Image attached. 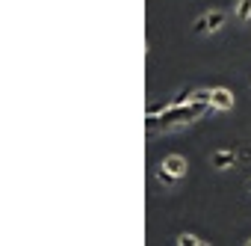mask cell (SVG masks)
<instances>
[{"instance_id": "obj_5", "label": "cell", "mask_w": 251, "mask_h": 246, "mask_svg": "<svg viewBox=\"0 0 251 246\" xmlns=\"http://www.w3.org/2000/svg\"><path fill=\"white\" fill-rule=\"evenodd\" d=\"M225 21H227V12H225V9H213V12L207 15V30H210V33H216Z\"/></svg>"}, {"instance_id": "obj_10", "label": "cell", "mask_w": 251, "mask_h": 246, "mask_svg": "<svg viewBox=\"0 0 251 246\" xmlns=\"http://www.w3.org/2000/svg\"><path fill=\"white\" fill-rule=\"evenodd\" d=\"M242 243H245V246H251V237H248V240H242Z\"/></svg>"}, {"instance_id": "obj_9", "label": "cell", "mask_w": 251, "mask_h": 246, "mask_svg": "<svg viewBox=\"0 0 251 246\" xmlns=\"http://www.w3.org/2000/svg\"><path fill=\"white\" fill-rule=\"evenodd\" d=\"M192 33H195V36H198V33H207V15H201V18L192 24Z\"/></svg>"}, {"instance_id": "obj_1", "label": "cell", "mask_w": 251, "mask_h": 246, "mask_svg": "<svg viewBox=\"0 0 251 246\" xmlns=\"http://www.w3.org/2000/svg\"><path fill=\"white\" fill-rule=\"evenodd\" d=\"M207 110V104L204 101H186V107L183 104H172V107H166L163 110V116H148V131H157V128H169V125H175V122H189V119H198L201 113Z\"/></svg>"}, {"instance_id": "obj_6", "label": "cell", "mask_w": 251, "mask_h": 246, "mask_svg": "<svg viewBox=\"0 0 251 246\" xmlns=\"http://www.w3.org/2000/svg\"><path fill=\"white\" fill-rule=\"evenodd\" d=\"M157 178H160V181H163L166 187H175V184H177V175H175V172H172L169 166H163V163L157 166Z\"/></svg>"}, {"instance_id": "obj_8", "label": "cell", "mask_w": 251, "mask_h": 246, "mask_svg": "<svg viewBox=\"0 0 251 246\" xmlns=\"http://www.w3.org/2000/svg\"><path fill=\"white\" fill-rule=\"evenodd\" d=\"M175 243H180V246H201L204 240L201 237H195V234H177V240Z\"/></svg>"}, {"instance_id": "obj_7", "label": "cell", "mask_w": 251, "mask_h": 246, "mask_svg": "<svg viewBox=\"0 0 251 246\" xmlns=\"http://www.w3.org/2000/svg\"><path fill=\"white\" fill-rule=\"evenodd\" d=\"M248 18H251V0H239V3H236V21L245 24Z\"/></svg>"}, {"instance_id": "obj_2", "label": "cell", "mask_w": 251, "mask_h": 246, "mask_svg": "<svg viewBox=\"0 0 251 246\" xmlns=\"http://www.w3.org/2000/svg\"><path fill=\"white\" fill-rule=\"evenodd\" d=\"M210 107H216V110H233L230 92H227V89H213V92H210Z\"/></svg>"}, {"instance_id": "obj_3", "label": "cell", "mask_w": 251, "mask_h": 246, "mask_svg": "<svg viewBox=\"0 0 251 246\" xmlns=\"http://www.w3.org/2000/svg\"><path fill=\"white\" fill-rule=\"evenodd\" d=\"M236 163V154L233 152H213L210 154V166L213 169H227V166H233Z\"/></svg>"}, {"instance_id": "obj_4", "label": "cell", "mask_w": 251, "mask_h": 246, "mask_svg": "<svg viewBox=\"0 0 251 246\" xmlns=\"http://www.w3.org/2000/svg\"><path fill=\"white\" fill-rule=\"evenodd\" d=\"M163 166H169L177 178H183V175H186V160H183L180 154H169V157H163Z\"/></svg>"}, {"instance_id": "obj_11", "label": "cell", "mask_w": 251, "mask_h": 246, "mask_svg": "<svg viewBox=\"0 0 251 246\" xmlns=\"http://www.w3.org/2000/svg\"><path fill=\"white\" fill-rule=\"evenodd\" d=\"M245 187H248V193H251V178H248V184H245Z\"/></svg>"}]
</instances>
